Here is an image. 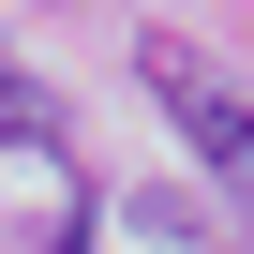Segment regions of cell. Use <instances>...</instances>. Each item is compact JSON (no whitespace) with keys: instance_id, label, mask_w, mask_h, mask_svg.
<instances>
[{"instance_id":"6da1fadb","label":"cell","mask_w":254,"mask_h":254,"mask_svg":"<svg viewBox=\"0 0 254 254\" xmlns=\"http://www.w3.org/2000/svg\"><path fill=\"white\" fill-rule=\"evenodd\" d=\"M135 75H150V105L180 120V135H194V165H209V180H224V194L254 209V105H239V90H224V75L194 60V45H165V30L135 45Z\"/></svg>"},{"instance_id":"7a4b0ae2","label":"cell","mask_w":254,"mask_h":254,"mask_svg":"<svg viewBox=\"0 0 254 254\" xmlns=\"http://www.w3.org/2000/svg\"><path fill=\"white\" fill-rule=\"evenodd\" d=\"M60 254H90V209H75V224H60Z\"/></svg>"},{"instance_id":"3957f363","label":"cell","mask_w":254,"mask_h":254,"mask_svg":"<svg viewBox=\"0 0 254 254\" xmlns=\"http://www.w3.org/2000/svg\"><path fill=\"white\" fill-rule=\"evenodd\" d=\"M0 90H15V75H0Z\"/></svg>"}]
</instances>
